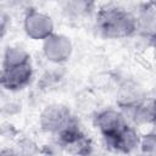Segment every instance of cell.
<instances>
[{"label":"cell","instance_id":"10","mask_svg":"<svg viewBox=\"0 0 156 156\" xmlns=\"http://www.w3.org/2000/svg\"><path fill=\"white\" fill-rule=\"evenodd\" d=\"M90 6H93V4L90 2H85V1H72V2H67L65 10H69V13L72 15H82L85 13L87 10H90Z\"/></svg>","mask_w":156,"mask_h":156},{"label":"cell","instance_id":"1","mask_svg":"<svg viewBox=\"0 0 156 156\" xmlns=\"http://www.w3.org/2000/svg\"><path fill=\"white\" fill-rule=\"evenodd\" d=\"M96 28L105 38L130 37L139 28L138 17L117 5H105L96 13Z\"/></svg>","mask_w":156,"mask_h":156},{"label":"cell","instance_id":"11","mask_svg":"<svg viewBox=\"0 0 156 156\" xmlns=\"http://www.w3.org/2000/svg\"><path fill=\"white\" fill-rule=\"evenodd\" d=\"M0 156H32V152L21 146L18 149H5L0 152Z\"/></svg>","mask_w":156,"mask_h":156},{"label":"cell","instance_id":"7","mask_svg":"<svg viewBox=\"0 0 156 156\" xmlns=\"http://www.w3.org/2000/svg\"><path fill=\"white\" fill-rule=\"evenodd\" d=\"M44 52L49 60L54 62H62L66 61L71 54V44L67 38L52 34L45 39Z\"/></svg>","mask_w":156,"mask_h":156},{"label":"cell","instance_id":"6","mask_svg":"<svg viewBox=\"0 0 156 156\" xmlns=\"http://www.w3.org/2000/svg\"><path fill=\"white\" fill-rule=\"evenodd\" d=\"M127 124L128 122L123 117L122 112L112 108L104 110L100 113H98V116L95 117V126L100 130L104 138L118 133Z\"/></svg>","mask_w":156,"mask_h":156},{"label":"cell","instance_id":"12","mask_svg":"<svg viewBox=\"0 0 156 156\" xmlns=\"http://www.w3.org/2000/svg\"><path fill=\"white\" fill-rule=\"evenodd\" d=\"M9 16L0 10V37H2L5 34V32L7 30V27H9Z\"/></svg>","mask_w":156,"mask_h":156},{"label":"cell","instance_id":"3","mask_svg":"<svg viewBox=\"0 0 156 156\" xmlns=\"http://www.w3.org/2000/svg\"><path fill=\"white\" fill-rule=\"evenodd\" d=\"M33 76L30 62L4 67L0 73V85L9 90H20L24 88Z\"/></svg>","mask_w":156,"mask_h":156},{"label":"cell","instance_id":"5","mask_svg":"<svg viewBox=\"0 0 156 156\" xmlns=\"http://www.w3.org/2000/svg\"><path fill=\"white\" fill-rule=\"evenodd\" d=\"M104 140L108 146V149L116 152H122V154L132 152L140 144V136L130 124L124 126L118 133L111 136L104 138Z\"/></svg>","mask_w":156,"mask_h":156},{"label":"cell","instance_id":"8","mask_svg":"<svg viewBox=\"0 0 156 156\" xmlns=\"http://www.w3.org/2000/svg\"><path fill=\"white\" fill-rule=\"evenodd\" d=\"M29 62V55L22 48H9L4 58V67L17 66Z\"/></svg>","mask_w":156,"mask_h":156},{"label":"cell","instance_id":"2","mask_svg":"<svg viewBox=\"0 0 156 156\" xmlns=\"http://www.w3.org/2000/svg\"><path fill=\"white\" fill-rule=\"evenodd\" d=\"M74 118L67 107L62 105H50L43 111L40 116V124L44 130L57 135Z\"/></svg>","mask_w":156,"mask_h":156},{"label":"cell","instance_id":"9","mask_svg":"<svg viewBox=\"0 0 156 156\" xmlns=\"http://www.w3.org/2000/svg\"><path fill=\"white\" fill-rule=\"evenodd\" d=\"M139 146L141 147L144 156H155V136H154V134L145 135L144 138H140Z\"/></svg>","mask_w":156,"mask_h":156},{"label":"cell","instance_id":"4","mask_svg":"<svg viewBox=\"0 0 156 156\" xmlns=\"http://www.w3.org/2000/svg\"><path fill=\"white\" fill-rule=\"evenodd\" d=\"M24 29L30 38L35 40H45L52 35L54 24L51 18L45 13L30 10L24 18Z\"/></svg>","mask_w":156,"mask_h":156}]
</instances>
